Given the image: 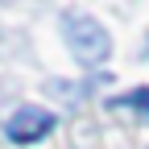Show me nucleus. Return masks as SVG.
Instances as JSON below:
<instances>
[{"instance_id":"obj_1","label":"nucleus","mask_w":149,"mask_h":149,"mask_svg":"<svg viewBox=\"0 0 149 149\" xmlns=\"http://www.w3.org/2000/svg\"><path fill=\"white\" fill-rule=\"evenodd\" d=\"M62 33H66L74 58H79L83 66H95V62H104L112 54V37H108V29L95 21V17H66Z\"/></svg>"},{"instance_id":"obj_2","label":"nucleus","mask_w":149,"mask_h":149,"mask_svg":"<svg viewBox=\"0 0 149 149\" xmlns=\"http://www.w3.org/2000/svg\"><path fill=\"white\" fill-rule=\"evenodd\" d=\"M50 128H54V112L25 104V108H17L13 116L4 120V137L17 141V145H29V141H37V137H46Z\"/></svg>"},{"instance_id":"obj_3","label":"nucleus","mask_w":149,"mask_h":149,"mask_svg":"<svg viewBox=\"0 0 149 149\" xmlns=\"http://www.w3.org/2000/svg\"><path fill=\"white\" fill-rule=\"evenodd\" d=\"M116 108H137L141 116H149V87H137V91H128V95H120Z\"/></svg>"}]
</instances>
